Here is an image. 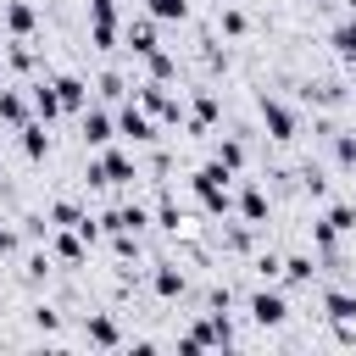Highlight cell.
Wrapping results in <instances>:
<instances>
[{
	"label": "cell",
	"instance_id": "obj_1",
	"mask_svg": "<svg viewBox=\"0 0 356 356\" xmlns=\"http://www.w3.org/2000/svg\"><path fill=\"white\" fill-rule=\"evenodd\" d=\"M189 189H195V200H200V211H211V217H228L234 211V172L211 156L206 167H195V178H189Z\"/></svg>",
	"mask_w": 356,
	"mask_h": 356
},
{
	"label": "cell",
	"instance_id": "obj_2",
	"mask_svg": "<svg viewBox=\"0 0 356 356\" xmlns=\"http://www.w3.org/2000/svg\"><path fill=\"white\" fill-rule=\"evenodd\" d=\"M89 189H122V184H134L139 178V161L128 156V150H117V145H106L95 161H89Z\"/></svg>",
	"mask_w": 356,
	"mask_h": 356
},
{
	"label": "cell",
	"instance_id": "obj_3",
	"mask_svg": "<svg viewBox=\"0 0 356 356\" xmlns=\"http://www.w3.org/2000/svg\"><path fill=\"white\" fill-rule=\"evenodd\" d=\"M245 312H250V323L256 328H284L289 323V300H284V289H250V300H245Z\"/></svg>",
	"mask_w": 356,
	"mask_h": 356
},
{
	"label": "cell",
	"instance_id": "obj_4",
	"mask_svg": "<svg viewBox=\"0 0 356 356\" xmlns=\"http://www.w3.org/2000/svg\"><path fill=\"white\" fill-rule=\"evenodd\" d=\"M134 100L156 117V122H184V106H178V95L167 89V83H156V78H145L139 89H134Z\"/></svg>",
	"mask_w": 356,
	"mask_h": 356
},
{
	"label": "cell",
	"instance_id": "obj_5",
	"mask_svg": "<svg viewBox=\"0 0 356 356\" xmlns=\"http://www.w3.org/2000/svg\"><path fill=\"white\" fill-rule=\"evenodd\" d=\"M256 106H261V128H267V139L289 145V139L300 134V117H295V106H284V100H273V95H261Z\"/></svg>",
	"mask_w": 356,
	"mask_h": 356
},
{
	"label": "cell",
	"instance_id": "obj_6",
	"mask_svg": "<svg viewBox=\"0 0 356 356\" xmlns=\"http://www.w3.org/2000/svg\"><path fill=\"white\" fill-rule=\"evenodd\" d=\"M117 134L134 139V145H150V139H156V117H150L139 100H122V106H117Z\"/></svg>",
	"mask_w": 356,
	"mask_h": 356
},
{
	"label": "cell",
	"instance_id": "obj_7",
	"mask_svg": "<svg viewBox=\"0 0 356 356\" xmlns=\"http://www.w3.org/2000/svg\"><path fill=\"white\" fill-rule=\"evenodd\" d=\"M100 228H106V234H139V228H150V206L122 200V206H111V211L100 217Z\"/></svg>",
	"mask_w": 356,
	"mask_h": 356
},
{
	"label": "cell",
	"instance_id": "obj_8",
	"mask_svg": "<svg viewBox=\"0 0 356 356\" xmlns=\"http://www.w3.org/2000/svg\"><path fill=\"white\" fill-rule=\"evenodd\" d=\"M0 28H6L11 39H33V33H39V11H33L28 0H6V6H0Z\"/></svg>",
	"mask_w": 356,
	"mask_h": 356
},
{
	"label": "cell",
	"instance_id": "obj_9",
	"mask_svg": "<svg viewBox=\"0 0 356 356\" xmlns=\"http://www.w3.org/2000/svg\"><path fill=\"white\" fill-rule=\"evenodd\" d=\"M83 345H95V350H117V345H122L117 317H111V312H89V323H83Z\"/></svg>",
	"mask_w": 356,
	"mask_h": 356
},
{
	"label": "cell",
	"instance_id": "obj_10",
	"mask_svg": "<svg viewBox=\"0 0 356 356\" xmlns=\"http://www.w3.org/2000/svg\"><path fill=\"white\" fill-rule=\"evenodd\" d=\"M78 117H83V145L106 150V145L117 139V117H111V111H95V106H83Z\"/></svg>",
	"mask_w": 356,
	"mask_h": 356
},
{
	"label": "cell",
	"instance_id": "obj_11",
	"mask_svg": "<svg viewBox=\"0 0 356 356\" xmlns=\"http://www.w3.org/2000/svg\"><path fill=\"white\" fill-rule=\"evenodd\" d=\"M122 39H128L134 56H150V50L161 44V39H156V17H150V11H145V17H128V22H122Z\"/></svg>",
	"mask_w": 356,
	"mask_h": 356
},
{
	"label": "cell",
	"instance_id": "obj_12",
	"mask_svg": "<svg viewBox=\"0 0 356 356\" xmlns=\"http://www.w3.org/2000/svg\"><path fill=\"white\" fill-rule=\"evenodd\" d=\"M17 145H22V156H28V161H44V156H50V122L28 117V122L17 128Z\"/></svg>",
	"mask_w": 356,
	"mask_h": 356
},
{
	"label": "cell",
	"instance_id": "obj_13",
	"mask_svg": "<svg viewBox=\"0 0 356 356\" xmlns=\"http://www.w3.org/2000/svg\"><path fill=\"white\" fill-rule=\"evenodd\" d=\"M50 256H56V261H67V267H78V261L89 256V239H83L78 228H61V234L50 228Z\"/></svg>",
	"mask_w": 356,
	"mask_h": 356
},
{
	"label": "cell",
	"instance_id": "obj_14",
	"mask_svg": "<svg viewBox=\"0 0 356 356\" xmlns=\"http://www.w3.org/2000/svg\"><path fill=\"white\" fill-rule=\"evenodd\" d=\"M150 289H156V300H184V289H189V278H184V267H172V261H161V267L150 273Z\"/></svg>",
	"mask_w": 356,
	"mask_h": 356
},
{
	"label": "cell",
	"instance_id": "obj_15",
	"mask_svg": "<svg viewBox=\"0 0 356 356\" xmlns=\"http://www.w3.org/2000/svg\"><path fill=\"white\" fill-rule=\"evenodd\" d=\"M28 106H33L39 122H56V117H61V95H56V83H50V78H44V83H28Z\"/></svg>",
	"mask_w": 356,
	"mask_h": 356
},
{
	"label": "cell",
	"instance_id": "obj_16",
	"mask_svg": "<svg viewBox=\"0 0 356 356\" xmlns=\"http://www.w3.org/2000/svg\"><path fill=\"white\" fill-rule=\"evenodd\" d=\"M234 211H239L245 222H256V228H261V222H267V211H273V206H267V189H256V184H245V189L234 195Z\"/></svg>",
	"mask_w": 356,
	"mask_h": 356
},
{
	"label": "cell",
	"instance_id": "obj_17",
	"mask_svg": "<svg viewBox=\"0 0 356 356\" xmlns=\"http://www.w3.org/2000/svg\"><path fill=\"white\" fill-rule=\"evenodd\" d=\"M56 83V95H61V111H83L89 106V83L78 78V72H61V78H50Z\"/></svg>",
	"mask_w": 356,
	"mask_h": 356
},
{
	"label": "cell",
	"instance_id": "obj_18",
	"mask_svg": "<svg viewBox=\"0 0 356 356\" xmlns=\"http://www.w3.org/2000/svg\"><path fill=\"white\" fill-rule=\"evenodd\" d=\"M211 122H217V95H211V89H200V95H195V106H189V117H184V128H189V134H206Z\"/></svg>",
	"mask_w": 356,
	"mask_h": 356
},
{
	"label": "cell",
	"instance_id": "obj_19",
	"mask_svg": "<svg viewBox=\"0 0 356 356\" xmlns=\"http://www.w3.org/2000/svg\"><path fill=\"white\" fill-rule=\"evenodd\" d=\"M278 278H284L289 289H300V284H312V278H317V261H312L306 250H295V256H284V267H278Z\"/></svg>",
	"mask_w": 356,
	"mask_h": 356
},
{
	"label": "cell",
	"instance_id": "obj_20",
	"mask_svg": "<svg viewBox=\"0 0 356 356\" xmlns=\"http://www.w3.org/2000/svg\"><path fill=\"white\" fill-rule=\"evenodd\" d=\"M28 117H33L28 95H22V89H0V122H6V128H22Z\"/></svg>",
	"mask_w": 356,
	"mask_h": 356
},
{
	"label": "cell",
	"instance_id": "obj_21",
	"mask_svg": "<svg viewBox=\"0 0 356 356\" xmlns=\"http://www.w3.org/2000/svg\"><path fill=\"white\" fill-rule=\"evenodd\" d=\"M323 317L356 323V289H323Z\"/></svg>",
	"mask_w": 356,
	"mask_h": 356
},
{
	"label": "cell",
	"instance_id": "obj_22",
	"mask_svg": "<svg viewBox=\"0 0 356 356\" xmlns=\"http://www.w3.org/2000/svg\"><path fill=\"white\" fill-rule=\"evenodd\" d=\"M328 44H334V56H339V61H356V17L334 22V28H328Z\"/></svg>",
	"mask_w": 356,
	"mask_h": 356
},
{
	"label": "cell",
	"instance_id": "obj_23",
	"mask_svg": "<svg viewBox=\"0 0 356 356\" xmlns=\"http://www.w3.org/2000/svg\"><path fill=\"white\" fill-rule=\"evenodd\" d=\"M139 61H145V78H156V83H172V78H178V61H172L161 44H156L150 56H139Z\"/></svg>",
	"mask_w": 356,
	"mask_h": 356
},
{
	"label": "cell",
	"instance_id": "obj_24",
	"mask_svg": "<svg viewBox=\"0 0 356 356\" xmlns=\"http://www.w3.org/2000/svg\"><path fill=\"white\" fill-rule=\"evenodd\" d=\"M317 222H323V228H334V234H356V206H350V200H334Z\"/></svg>",
	"mask_w": 356,
	"mask_h": 356
},
{
	"label": "cell",
	"instance_id": "obj_25",
	"mask_svg": "<svg viewBox=\"0 0 356 356\" xmlns=\"http://www.w3.org/2000/svg\"><path fill=\"white\" fill-rule=\"evenodd\" d=\"M250 239H256V222H245V217H239L234 228H222V250H228V256H245Z\"/></svg>",
	"mask_w": 356,
	"mask_h": 356
},
{
	"label": "cell",
	"instance_id": "obj_26",
	"mask_svg": "<svg viewBox=\"0 0 356 356\" xmlns=\"http://www.w3.org/2000/svg\"><path fill=\"white\" fill-rule=\"evenodd\" d=\"M44 217H50V228H78V222H83V206H78V200H50Z\"/></svg>",
	"mask_w": 356,
	"mask_h": 356
},
{
	"label": "cell",
	"instance_id": "obj_27",
	"mask_svg": "<svg viewBox=\"0 0 356 356\" xmlns=\"http://www.w3.org/2000/svg\"><path fill=\"white\" fill-rule=\"evenodd\" d=\"M150 222H156V228H167V234H178V228H184L178 200H172V195H161V200H156V211H150Z\"/></svg>",
	"mask_w": 356,
	"mask_h": 356
},
{
	"label": "cell",
	"instance_id": "obj_28",
	"mask_svg": "<svg viewBox=\"0 0 356 356\" xmlns=\"http://www.w3.org/2000/svg\"><path fill=\"white\" fill-rule=\"evenodd\" d=\"M217 28H222L228 39H245V33H250V17H245L239 6H222V11H217Z\"/></svg>",
	"mask_w": 356,
	"mask_h": 356
},
{
	"label": "cell",
	"instance_id": "obj_29",
	"mask_svg": "<svg viewBox=\"0 0 356 356\" xmlns=\"http://www.w3.org/2000/svg\"><path fill=\"white\" fill-rule=\"evenodd\" d=\"M117 39H122V28H117V22L89 17V44H95V50H117Z\"/></svg>",
	"mask_w": 356,
	"mask_h": 356
},
{
	"label": "cell",
	"instance_id": "obj_30",
	"mask_svg": "<svg viewBox=\"0 0 356 356\" xmlns=\"http://www.w3.org/2000/svg\"><path fill=\"white\" fill-rule=\"evenodd\" d=\"M217 161H222L228 172H239V167H245V139H234V134H222V139H217Z\"/></svg>",
	"mask_w": 356,
	"mask_h": 356
},
{
	"label": "cell",
	"instance_id": "obj_31",
	"mask_svg": "<svg viewBox=\"0 0 356 356\" xmlns=\"http://www.w3.org/2000/svg\"><path fill=\"white\" fill-rule=\"evenodd\" d=\"M145 11H150L156 22H184V17H189V0H145Z\"/></svg>",
	"mask_w": 356,
	"mask_h": 356
},
{
	"label": "cell",
	"instance_id": "obj_32",
	"mask_svg": "<svg viewBox=\"0 0 356 356\" xmlns=\"http://www.w3.org/2000/svg\"><path fill=\"white\" fill-rule=\"evenodd\" d=\"M95 89H100L106 100H128V78H122V72H100V83H95Z\"/></svg>",
	"mask_w": 356,
	"mask_h": 356
},
{
	"label": "cell",
	"instance_id": "obj_33",
	"mask_svg": "<svg viewBox=\"0 0 356 356\" xmlns=\"http://www.w3.org/2000/svg\"><path fill=\"white\" fill-rule=\"evenodd\" d=\"M22 273H28V284H44V278H50V256H44V250H33V256L22 261Z\"/></svg>",
	"mask_w": 356,
	"mask_h": 356
},
{
	"label": "cell",
	"instance_id": "obj_34",
	"mask_svg": "<svg viewBox=\"0 0 356 356\" xmlns=\"http://www.w3.org/2000/svg\"><path fill=\"white\" fill-rule=\"evenodd\" d=\"M300 189H306L312 200H323V195H328V178H323L317 167H306V172H300Z\"/></svg>",
	"mask_w": 356,
	"mask_h": 356
},
{
	"label": "cell",
	"instance_id": "obj_35",
	"mask_svg": "<svg viewBox=\"0 0 356 356\" xmlns=\"http://www.w3.org/2000/svg\"><path fill=\"white\" fill-rule=\"evenodd\" d=\"M33 328H39V334H56V328H61V312H56V306H33Z\"/></svg>",
	"mask_w": 356,
	"mask_h": 356
},
{
	"label": "cell",
	"instance_id": "obj_36",
	"mask_svg": "<svg viewBox=\"0 0 356 356\" xmlns=\"http://www.w3.org/2000/svg\"><path fill=\"white\" fill-rule=\"evenodd\" d=\"M334 161L339 167H356V134H339L334 139Z\"/></svg>",
	"mask_w": 356,
	"mask_h": 356
},
{
	"label": "cell",
	"instance_id": "obj_37",
	"mask_svg": "<svg viewBox=\"0 0 356 356\" xmlns=\"http://www.w3.org/2000/svg\"><path fill=\"white\" fill-rule=\"evenodd\" d=\"M278 267H284V256H273V250H267V256H256V273H261V284H273V278H278Z\"/></svg>",
	"mask_w": 356,
	"mask_h": 356
},
{
	"label": "cell",
	"instance_id": "obj_38",
	"mask_svg": "<svg viewBox=\"0 0 356 356\" xmlns=\"http://www.w3.org/2000/svg\"><path fill=\"white\" fill-rule=\"evenodd\" d=\"M17 250H22V234L6 228V217H0V256H17Z\"/></svg>",
	"mask_w": 356,
	"mask_h": 356
},
{
	"label": "cell",
	"instance_id": "obj_39",
	"mask_svg": "<svg viewBox=\"0 0 356 356\" xmlns=\"http://www.w3.org/2000/svg\"><path fill=\"white\" fill-rule=\"evenodd\" d=\"M317 6H328V0H317Z\"/></svg>",
	"mask_w": 356,
	"mask_h": 356
}]
</instances>
